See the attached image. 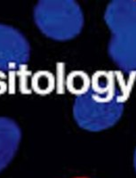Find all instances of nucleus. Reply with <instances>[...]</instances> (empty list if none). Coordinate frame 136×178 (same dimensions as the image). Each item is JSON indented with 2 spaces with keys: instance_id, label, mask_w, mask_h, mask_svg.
<instances>
[{
  "instance_id": "2",
  "label": "nucleus",
  "mask_w": 136,
  "mask_h": 178,
  "mask_svg": "<svg viewBox=\"0 0 136 178\" xmlns=\"http://www.w3.org/2000/svg\"><path fill=\"white\" fill-rule=\"evenodd\" d=\"M104 21L110 31L108 53L113 63L129 75H136V0H113Z\"/></svg>"
},
{
  "instance_id": "3",
  "label": "nucleus",
  "mask_w": 136,
  "mask_h": 178,
  "mask_svg": "<svg viewBox=\"0 0 136 178\" xmlns=\"http://www.w3.org/2000/svg\"><path fill=\"white\" fill-rule=\"evenodd\" d=\"M33 20L43 35L54 41L77 38L84 28V13L74 0H41L33 9Z\"/></svg>"
},
{
  "instance_id": "1",
  "label": "nucleus",
  "mask_w": 136,
  "mask_h": 178,
  "mask_svg": "<svg viewBox=\"0 0 136 178\" xmlns=\"http://www.w3.org/2000/svg\"><path fill=\"white\" fill-rule=\"evenodd\" d=\"M130 91V84H126L120 72H94L88 91L74 100V120L88 132H101L114 127L124 113Z\"/></svg>"
},
{
  "instance_id": "8",
  "label": "nucleus",
  "mask_w": 136,
  "mask_h": 178,
  "mask_svg": "<svg viewBox=\"0 0 136 178\" xmlns=\"http://www.w3.org/2000/svg\"><path fill=\"white\" fill-rule=\"evenodd\" d=\"M133 168H134V170L136 172V148H135L134 153H133Z\"/></svg>"
},
{
  "instance_id": "7",
  "label": "nucleus",
  "mask_w": 136,
  "mask_h": 178,
  "mask_svg": "<svg viewBox=\"0 0 136 178\" xmlns=\"http://www.w3.org/2000/svg\"><path fill=\"white\" fill-rule=\"evenodd\" d=\"M54 79L52 74L46 71H41L35 74L34 79H32V86L34 90L37 94L46 95L52 91Z\"/></svg>"
},
{
  "instance_id": "6",
  "label": "nucleus",
  "mask_w": 136,
  "mask_h": 178,
  "mask_svg": "<svg viewBox=\"0 0 136 178\" xmlns=\"http://www.w3.org/2000/svg\"><path fill=\"white\" fill-rule=\"evenodd\" d=\"M67 84L69 90L77 96L88 91L91 85V79L83 71H73L68 78Z\"/></svg>"
},
{
  "instance_id": "4",
  "label": "nucleus",
  "mask_w": 136,
  "mask_h": 178,
  "mask_svg": "<svg viewBox=\"0 0 136 178\" xmlns=\"http://www.w3.org/2000/svg\"><path fill=\"white\" fill-rule=\"evenodd\" d=\"M30 57V46L18 29L0 23V71H12L24 66Z\"/></svg>"
},
{
  "instance_id": "9",
  "label": "nucleus",
  "mask_w": 136,
  "mask_h": 178,
  "mask_svg": "<svg viewBox=\"0 0 136 178\" xmlns=\"http://www.w3.org/2000/svg\"><path fill=\"white\" fill-rule=\"evenodd\" d=\"M74 178H89V177H86V176H77V177H74Z\"/></svg>"
},
{
  "instance_id": "5",
  "label": "nucleus",
  "mask_w": 136,
  "mask_h": 178,
  "mask_svg": "<svg viewBox=\"0 0 136 178\" xmlns=\"http://www.w3.org/2000/svg\"><path fill=\"white\" fill-rule=\"evenodd\" d=\"M18 123L7 117H0V173L14 159L21 141Z\"/></svg>"
}]
</instances>
